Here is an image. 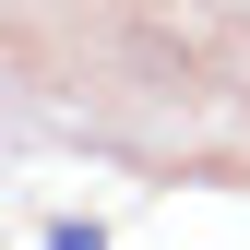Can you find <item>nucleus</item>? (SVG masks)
Instances as JSON below:
<instances>
[{
	"label": "nucleus",
	"mask_w": 250,
	"mask_h": 250,
	"mask_svg": "<svg viewBox=\"0 0 250 250\" xmlns=\"http://www.w3.org/2000/svg\"><path fill=\"white\" fill-rule=\"evenodd\" d=\"M48 250H107V227H96V214H60V227H48Z\"/></svg>",
	"instance_id": "obj_1"
}]
</instances>
